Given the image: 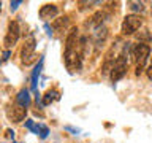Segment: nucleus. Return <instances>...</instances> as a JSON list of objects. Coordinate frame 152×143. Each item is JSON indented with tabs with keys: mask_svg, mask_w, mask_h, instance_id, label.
<instances>
[{
	"mask_svg": "<svg viewBox=\"0 0 152 143\" xmlns=\"http://www.w3.org/2000/svg\"><path fill=\"white\" fill-rule=\"evenodd\" d=\"M133 57L136 60V75L140 76L144 70V65L147 59L151 57V46L149 45H144V43H140V45H135L133 46V51H132Z\"/></svg>",
	"mask_w": 152,
	"mask_h": 143,
	"instance_id": "nucleus-1",
	"label": "nucleus"
},
{
	"mask_svg": "<svg viewBox=\"0 0 152 143\" xmlns=\"http://www.w3.org/2000/svg\"><path fill=\"white\" fill-rule=\"evenodd\" d=\"M125 73H127V56H125V48H124V52H122V54H119L116 57V60H114V67L111 70L113 83L122 80L124 76H125Z\"/></svg>",
	"mask_w": 152,
	"mask_h": 143,
	"instance_id": "nucleus-2",
	"label": "nucleus"
},
{
	"mask_svg": "<svg viewBox=\"0 0 152 143\" xmlns=\"http://www.w3.org/2000/svg\"><path fill=\"white\" fill-rule=\"evenodd\" d=\"M141 26H142V18L140 14H128L122 21V33L124 35H132V33L140 30Z\"/></svg>",
	"mask_w": 152,
	"mask_h": 143,
	"instance_id": "nucleus-3",
	"label": "nucleus"
},
{
	"mask_svg": "<svg viewBox=\"0 0 152 143\" xmlns=\"http://www.w3.org/2000/svg\"><path fill=\"white\" fill-rule=\"evenodd\" d=\"M21 60L24 65H30L37 60V54H35V38L32 35L28 37V40L26 41L22 51H21Z\"/></svg>",
	"mask_w": 152,
	"mask_h": 143,
	"instance_id": "nucleus-4",
	"label": "nucleus"
},
{
	"mask_svg": "<svg viewBox=\"0 0 152 143\" xmlns=\"http://www.w3.org/2000/svg\"><path fill=\"white\" fill-rule=\"evenodd\" d=\"M64 60H65V65L70 73H75V72H78L81 69V52L78 49L65 51Z\"/></svg>",
	"mask_w": 152,
	"mask_h": 143,
	"instance_id": "nucleus-5",
	"label": "nucleus"
},
{
	"mask_svg": "<svg viewBox=\"0 0 152 143\" xmlns=\"http://www.w3.org/2000/svg\"><path fill=\"white\" fill-rule=\"evenodd\" d=\"M18 40H19V26H18L16 21H11L8 24V30H7L3 43L7 48H11L18 43Z\"/></svg>",
	"mask_w": 152,
	"mask_h": 143,
	"instance_id": "nucleus-6",
	"label": "nucleus"
},
{
	"mask_svg": "<svg viewBox=\"0 0 152 143\" xmlns=\"http://www.w3.org/2000/svg\"><path fill=\"white\" fill-rule=\"evenodd\" d=\"M26 114H27V108L22 107V105H16V107H13V110L8 111V116L11 118V121H14V122L24 121V119H26Z\"/></svg>",
	"mask_w": 152,
	"mask_h": 143,
	"instance_id": "nucleus-7",
	"label": "nucleus"
},
{
	"mask_svg": "<svg viewBox=\"0 0 152 143\" xmlns=\"http://www.w3.org/2000/svg\"><path fill=\"white\" fill-rule=\"evenodd\" d=\"M78 27H73L68 33V37H66L65 40V51H71V49H78Z\"/></svg>",
	"mask_w": 152,
	"mask_h": 143,
	"instance_id": "nucleus-8",
	"label": "nucleus"
},
{
	"mask_svg": "<svg viewBox=\"0 0 152 143\" xmlns=\"http://www.w3.org/2000/svg\"><path fill=\"white\" fill-rule=\"evenodd\" d=\"M57 7L54 3H48L45 5V7H41L40 10V18L41 19H45V21H48V19H52V18H56L57 16Z\"/></svg>",
	"mask_w": 152,
	"mask_h": 143,
	"instance_id": "nucleus-9",
	"label": "nucleus"
},
{
	"mask_svg": "<svg viewBox=\"0 0 152 143\" xmlns=\"http://www.w3.org/2000/svg\"><path fill=\"white\" fill-rule=\"evenodd\" d=\"M94 38H95V45H97V49L100 48V45L103 46V43L106 41V38H108V29L106 27H98L97 29V32L94 33Z\"/></svg>",
	"mask_w": 152,
	"mask_h": 143,
	"instance_id": "nucleus-10",
	"label": "nucleus"
},
{
	"mask_svg": "<svg viewBox=\"0 0 152 143\" xmlns=\"http://www.w3.org/2000/svg\"><path fill=\"white\" fill-rule=\"evenodd\" d=\"M104 18H106V14H104L103 11H98V13H95L92 18H90V21L87 22V26H90V27H102V24H103V21H104Z\"/></svg>",
	"mask_w": 152,
	"mask_h": 143,
	"instance_id": "nucleus-11",
	"label": "nucleus"
},
{
	"mask_svg": "<svg viewBox=\"0 0 152 143\" xmlns=\"http://www.w3.org/2000/svg\"><path fill=\"white\" fill-rule=\"evenodd\" d=\"M16 102H18V105H22V107H27V105L30 103V95H28V91L27 89H22L21 92L18 94Z\"/></svg>",
	"mask_w": 152,
	"mask_h": 143,
	"instance_id": "nucleus-12",
	"label": "nucleus"
},
{
	"mask_svg": "<svg viewBox=\"0 0 152 143\" xmlns=\"http://www.w3.org/2000/svg\"><path fill=\"white\" fill-rule=\"evenodd\" d=\"M59 99V92L54 89H51V91H48V92L45 94V99H43V105H49L51 102H54V100Z\"/></svg>",
	"mask_w": 152,
	"mask_h": 143,
	"instance_id": "nucleus-13",
	"label": "nucleus"
},
{
	"mask_svg": "<svg viewBox=\"0 0 152 143\" xmlns=\"http://www.w3.org/2000/svg\"><path fill=\"white\" fill-rule=\"evenodd\" d=\"M136 38H138V41H140V43H144V45H146V43H151V41H152V35H151L149 30L140 32V33L136 35Z\"/></svg>",
	"mask_w": 152,
	"mask_h": 143,
	"instance_id": "nucleus-14",
	"label": "nucleus"
},
{
	"mask_svg": "<svg viewBox=\"0 0 152 143\" xmlns=\"http://www.w3.org/2000/svg\"><path fill=\"white\" fill-rule=\"evenodd\" d=\"M128 8L133 13H142L144 11V3L142 2H128Z\"/></svg>",
	"mask_w": 152,
	"mask_h": 143,
	"instance_id": "nucleus-15",
	"label": "nucleus"
},
{
	"mask_svg": "<svg viewBox=\"0 0 152 143\" xmlns=\"http://www.w3.org/2000/svg\"><path fill=\"white\" fill-rule=\"evenodd\" d=\"M66 24H68V16H62V18L54 21V27L57 29V30H60V29L66 27Z\"/></svg>",
	"mask_w": 152,
	"mask_h": 143,
	"instance_id": "nucleus-16",
	"label": "nucleus"
},
{
	"mask_svg": "<svg viewBox=\"0 0 152 143\" xmlns=\"http://www.w3.org/2000/svg\"><path fill=\"white\" fill-rule=\"evenodd\" d=\"M41 64H43V60H40L38 67L33 70V75H32V89L37 88V78H38V75H40V72H41Z\"/></svg>",
	"mask_w": 152,
	"mask_h": 143,
	"instance_id": "nucleus-17",
	"label": "nucleus"
},
{
	"mask_svg": "<svg viewBox=\"0 0 152 143\" xmlns=\"http://www.w3.org/2000/svg\"><path fill=\"white\" fill-rule=\"evenodd\" d=\"M26 126L30 129V130H33V132H40V126H35V124H33V121L32 119H28V121H26Z\"/></svg>",
	"mask_w": 152,
	"mask_h": 143,
	"instance_id": "nucleus-18",
	"label": "nucleus"
},
{
	"mask_svg": "<svg viewBox=\"0 0 152 143\" xmlns=\"http://www.w3.org/2000/svg\"><path fill=\"white\" fill-rule=\"evenodd\" d=\"M48 132H49V130H48L46 126H40V137L41 138H46L48 137Z\"/></svg>",
	"mask_w": 152,
	"mask_h": 143,
	"instance_id": "nucleus-19",
	"label": "nucleus"
},
{
	"mask_svg": "<svg viewBox=\"0 0 152 143\" xmlns=\"http://www.w3.org/2000/svg\"><path fill=\"white\" fill-rule=\"evenodd\" d=\"M146 73H147V78L152 80V57H151V62H149V67H147Z\"/></svg>",
	"mask_w": 152,
	"mask_h": 143,
	"instance_id": "nucleus-20",
	"label": "nucleus"
},
{
	"mask_svg": "<svg viewBox=\"0 0 152 143\" xmlns=\"http://www.w3.org/2000/svg\"><path fill=\"white\" fill-rule=\"evenodd\" d=\"M13 137H14V132L11 129H7V130H5V138H11L13 140Z\"/></svg>",
	"mask_w": 152,
	"mask_h": 143,
	"instance_id": "nucleus-21",
	"label": "nucleus"
},
{
	"mask_svg": "<svg viewBox=\"0 0 152 143\" xmlns=\"http://www.w3.org/2000/svg\"><path fill=\"white\" fill-rule=\"evenodd\" d=\"M21 3H22L21 0H19V2H11V10H16L18 5H21Z\"/></svg>",
	"mask_w": 152,
	"mask_h": 143,
	"instance_id": "nucleus-22",
	"label": "nucleus"
},
{
	"mask_svg": "<svg viewBox=\"0 0 152 143\" xmlns=\"http://www.w3.org/2000/svg\"><path fill=\"white\" fill-rule=\"evenodd\" d=\"M8 57H10V51L7 49V51L3 52V62H7V60H8Z\"/></svg>",
	"mask_w": 152,
	"mask_h": 143,
	"instance_id": "nucleus-23",
	"label": "nucleus"
}]
</instances>
